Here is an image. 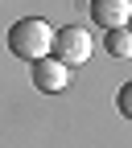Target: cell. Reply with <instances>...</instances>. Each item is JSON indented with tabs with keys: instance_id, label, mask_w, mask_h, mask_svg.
Returning <instances> with one entry per match:
<instances>
[{
	"instance_id": "4",
	"label": "cell",
	"mask_w": 132,
	"mask_h": 148,
	"mask_svg": "<svg viewBox=\"0 0 132 148\" xmlns=\"http://www.w3.org/2000/svg\"><path fill=\"white\" fill-rule=\"evenodd\" d=\"M91 16H95V25H103V33L124 29L132 16V0H91Z\"/></svg>"
},
{
	"instance_id": "1",
	"label": "cell",
	"mask_w": 132,
	"mask_h": 148,
	"mask_svg": "<svg viewBox=\"0 0 132 148\" xmlns=\"http://www.w3.org/2000/svg\"><path fill=\"white\" fill-rule=\"evenodd\" d=\"M54 45V29L41 21V16H21V21H12L8 29V49L17 53V58H25V62H37V58H46Z\"/></svg>"
},
{
	"instance_id": "7",
	"label": "cell",
	"mask_w": 132,
	"mask_h": 148,
	"mask_svg": "<svg viewBox=\"0 0 132 148\" xmlns=\"http://www.w3.org/2000/svg\"><path fill=\"white\" fill-rule=\"evenodd\" d=\"M128 29H132V16H128Z\"/></svg>"
},
{
	"instance_id": "5",
	"label": "cell",
	"mask_w": 132,
	"mask_h": 148,
	"mask_svg": "<svg viewBox=\"0 0 132 148\" xmlns=\"http://www.w3.org/2000/svg\"><path fill=\"white\" fill-rule=\"evenodd\" d=\"M107 53L111 58H132V29L124 25V29H107Z\"/></svg>"
},
{
	"instance_id": "2",
	"label": "cell",
	"mask_w": 132,
	"mask_h": 148,
	"mask_svg": "<svg viewBox=\"0 0 132 148\" xmlns=\"http://www.w3.org/2000/svg\"><path fill=\"white\" fill-rule=\"evenodd\" d=\"M50 53H54L62 66H83L91 53H95V41H91V33H87L83 25H66V29H58V33H54Z\"/></svg>"
},
{
	"instance_id": "6",
	"label": "cell",
	"mask_w": 132,
	"mask_h": 148,
	"mask_svg": "<svg viewBox=\"0 0 132 148\" xmlns=\"http://www.w3.org/2000/svg\"><path fill=\"white\" fill-rule=\"evenodd\" d=\"M116 107H120V115H124V119H132V78L120 86V95H116Z\"/></svg>"
},
{
	"instance_id": "3",
	"label": "cell",
	"mask_w": 132,
	"mask_h": 148,
	"mask_svg": "<svg viewBox=\"0 0 132 148\" xmlns=\"http://www.w3.org/2000/svg\"><path fill=\"white\" fill-rule=\"evenodd\" d=\"M33 86L46 90V95H58V90L70 86V66H62L54 53H46V58L33 62Z\"/></svg>"
}]
</instances>
